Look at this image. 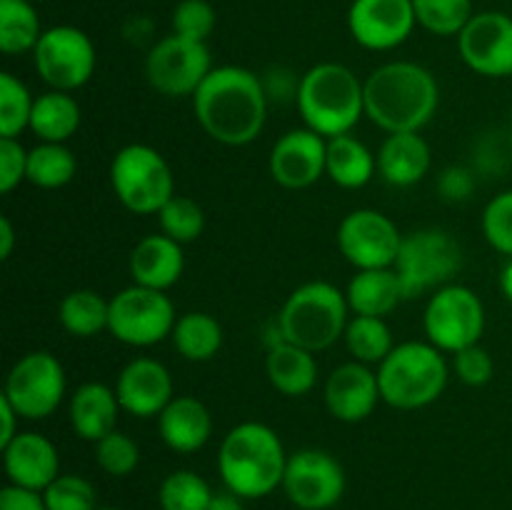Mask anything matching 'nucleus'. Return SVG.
<instances>
[{"label": "nucleus", "mask_w": 512, "mask_h": 510, "mask_svg": "<svg viewBox=\"0 0 512 510\" xmlns=\"http://www.w3.org/2000/svg\"><path fill=\"white\" fill-rule=\"evenodd\" d=\"M403 238L398 225L373 208L353 210L338 225L340 253L358 270L393 268Z\"/></svg>", "instance_id": "obj_14"}, {"label": "nucleus", "mask_w": 512, "mask_h": 510, "mask_svg": "<svg viewBox=\"0 0 512 510\" xmlns=\"http://www.w3.org/2000/svg\"><path fill=\"white\" fill-rule=\"evenodd\" d=\"M453 368H455V375H458L465 385H470V388L488 385L495 373L493 358H490L488 350L480 348V345H470V348L455 353Z\"/></svg>", "instance_id": "obj_43"}, {"label": "nucleus", "mask_w": 512, "mask_h": 510, "mask_svg": "<svg viewBox=\"0 0 512 510\" xmlns=\"http://www.w3.org/2000/svg\"><path fill=\"white\" fill-rule=\"evenodd\" d=\"M485 240L498 253L512 258V190L495 195L483 210Z\"/></svg>", "instance_id": "obj_42"}, {"label": "nucleus", "mask_w": 512, "mask_h": 510, "mask_svg": "<svg viewBox=\"0 0 512 510\" xmlns=\"http://www.w3.org/2000/svg\"><path fill=\"white\" fill-rule=\"evenodd\" d=\"M500 290H503L505 298L512 303V258H510V263L503 268V273H500Z\"/></svg>", "instance_id": "obj_50"}, {"label": "nucleus", "mask_w": 512, "mask_h": 510, "mask_svg": "<svg viewBox=\"0 0 512 510\" xmlns=\"http://www.w3.org/2000/svg\"><path fill=\"white\" fill-rule=\"evenodd\" d=\"M328 163V140L310 128H298L275 140L270 150V175L288 190H303L318 183Z\"/></svg>", "instance_id": "obj_18"}, {"label": "nucleus", "mask_w": 512, "mask_h": 510, "mask_svg": "<svg viewBox=\"0 0 512 510\" xmlns=\"http://www.w3.org/2000/svg\"><path fill=\"white\" fill-rule=\"evenodd\" d=\"M173 345L190 363H205L223 348V328L210 313H185L173 328Z\"/></svg>", "instance_id": "obj_30"}, {"label": "nucleus", "mask_w": 512, "mask_h": 510, "mask_svg": "<svg viewBox=\"0 0 512 510\" xmlns=\"http://www.w3.org/2000/svg\"><path fill=\"white\" fill-rule=\"evenodd\" d=\"M5 475L13 485L43 493L60 475L55 445L40 433H18L3 448Z\"/></svg>", "instance_id": "obj_21"}, {"label": "nucleus", "mask_w": 512, "mask_h": 510, "mask_svg": "<svg viewBox=\"0 0 512 510\" xmlns=\"http://www.w3.org/2000/svg\"><path fill=\"white\" fill-rule=\"evenodd\" d=\"M43 500L48 510H98L95 488L80 475H58L43 490Z\"/></svg>", "instance_id": "obj_40"}, {"label": "nucleus", "mask_w": 512, "mask_h": 510, "mask_svg": "<svg viewBox=\"0 0 512 510\" xmlns=\"http://www.w3.org/2000/svg\"><path fill=\"white\" fill-rule=\"evenodd\" d=\"M98 510H118V508H98Z\"/></svg>", "instance_id": "obj_51"}, {"label": "nucleus", "mask_w": 512, "mask_h": 510, "mask_svg": "<svg viewBox=\"0 0 512 510\" xmlns=\"http://www.w3.org/2000/svg\"><path fill=\"white\" fill-rule=\"evenodd\" d=\"M13 245H15V230L10 218H0V258L8 260L13 255Z\"/></svg>", "instance_id": "obj_49"}, {"label": "nucleus", "mask_w": 512, "mask_h": 510, "mask_svg": "<svg viewBox=\"0 0 512 510\" xmlns=\"http://www.w3.org/2000/svg\"><path fill=\"white\" fill-rule=\"evenodd\" d=\"M378 170L390 185L410 188L430 170V145L420 133H393L378 153Z\"/></svg>", "instance_id": "obj_25"}, {"label": "nucleus", "mask_w": 512, "mask_h": 510, "mask_svg": "<svg viewBox=\"0 0 512 510\" xmlns=\"http://www.w3.org/2000/svg\"><path fill=\"white\" fill-rule=\"evenodd\" d=\"M423 325L428 343L455 355L480 343L485 330V305L475 290L465 285H445L430 295Z\"/></svg>", "instance_id": "obj_10"}, {"label": "nucleus", "mask_w": 512, "mask_h": 510, "mask_svg": "<svg viewBox=\"0 0 512 510\" xmlns=\"http://www.w3.org/2000/svg\"><path fill=\"white\" fill-rule=\"evenodd\" d=\"M80 128L78 100L63 90H48L35 98L30 130L40 138V143H65Z\"/></svg>", "instance_id": "obj_29"}, {"label": "nucleus", "mask_w": 512, "mask_h": 510, "mask_svg": "<svg viewBox=\"0 0 512 510\" xmlns=\"http://www.w3.org/2000/svg\"><path fill=\"white\" fill-rule=\"evenodd\" d=\"M288 455L280 435L270 425L240 423L223 438L218 455V470L225 488L243 500L265 498L283 488Z\"/></svg>", "instance_id": "obj_3"}, {"label": "nucleus", "mask_w": 512, "mask_h": 510, "mask_svg": "<svg viewBox=\"0 0 512 510\" xmlns=\"http://www.w3.org/2000/svg\"><path fill=\"white\" fill-rule=\"evenodd\" d=\"M348 310V298L333 283L313 280L300 285L288 295L280 310V338L318 353L343 338L350 323Z\"/></svg>", "instance_id": "obj_5"}, {"label": "nucleus", "mask_w": 512, "mask_h": 510, "mask_svg": "<svg viewBox=\"0 0 512 510\" xmlns=\"http://www.w3.org/2000/svg\"><path fill=\"white\" fill-rule=\"evenodd\" d=\"M3 395L18 410L20 418H50L65 398L63 365L48 350H33L10 368Z\"/></svg>", "instance_id": "obj_12"}, {"label": "nucleus", "mask_w": 512, "mask_h": 510, "mask_svg": "<svg viewBox=\"0 0 512 510\" xmlns=\"http://www.w3.org/2000/svg\"><path fill=\"white\" fill-rule=\"evenodd\" d=\"M510 130H512V113H510Z\"/></svg>", "instance_id": "obj_52"}, {"label": "nucleus", "mask_w": 512, "mask_h": 510, "mask_svg": "<svg viewBox=\"0 0 512 510\" xmlns=\"http://www.w3.org/2000/svg\"><path fill=\"white\" fill-rule=\"evenodd\" d=\"M110 185L125 210L135 215H158L175 195L173 170L155 148L130 143L110 163Z\"/></svg>", "instance_id": "obj_7"}, {"label": "nucleus", "mask_w": 512, "mask_h": 510, "mask_svg": "<svg viewBox=\"0 0 512 510\" xmlns=\"http://www.w3.org/2000/svg\"><path fill=\"white\" fill-rule=\"evenodd\" d=\"M0 510H48L43 493L38 490L20 488V485H5L0 490Z\"/></svg>", "instance_id": "obj_46"}, {"label": "nucleus", "mask_w": 512, "mask_h": 510, "mask_svg": "<svg viewBox=\"0 0 512 510\" xmlns=\"http://www.w3.org/2000/svg\"><path fill=\"white\" fill-rule=\"evenodd\" d=\"M95 445V463L113 478H125L133 473L140 463V448L130 435L113 430Z\"/></svg>", "instance_id": "obj_39"}, {"label": "nucleus", "mask_w": 512, "mask_h": 510, "mask_svg": "<svg viewBox=\"0 0 512 510\" xmlns=\"http://www.w3.org/2000/svg\"><path fill=\"white\" fill-rule=\"evenodd\" d=\"M158 218L163 235L178 240L180 245L193 243L195 238H200V233H203L205 228L203 208H200V203H195L193 198H188V195H173V198L163 205Z\"/></svg>", "instance_id": "obj_38"}, {"label": "nucleus", "mask_w": 512, "mask_h": 510, "mask_svg": "<svg viewBox=\"0 0 512 510\" xmlns=\"http://www.w3.org/2000/svg\"><path fill=\"white\" fill-rule=\"evenodd\" d=\"M458 50L463 63L473 73L485 75V78H510L512 18L498 10L475 13L458 35Z\"/></svg>", "instance_id": "obj_16"}, {"label": "nucleus", "mask_w": 512, "mask_h": 510, "mask_svg": "<svg viewBox=\"0 0 512 510\" xmlns=\"http://www.w3.org/2000/svg\"><path fill=\"white\" fill-rule=\"evenodd\" d=\"M43 28L30 0H0V50L5 55L33 53Z\"/></svg>", "instance_id": "obj_31"}, {"label": "nucleus", "mask_w": 512, "mask_h": 510, "mask_svg": "<svg viewBox=\"0 0 512 510\" xmlns=\"http://www.w3.org/2000/svg\"><path fill=\"white\" fill-rule=\"evenodd\" d=\"M378 400H383L378 373L358 360L335 368L325 383V405L340 423H363L373 415Z\"/></svg>", "instance_id": "obj_20"}, {"label": "nucleus", "mask_w": 512, "mask_h": 510, "mask_svg": "<svg viewBox=\"0 0 512 510\" xmlns=\"http://www.w3.org/2000/svg\"><path fill=\"white\" fill-rule=\"evenodd\" d=\"M95 45L75 25H55L43 30L33 50V63L40 78L53 90L73 93L83 88L95 73Z\"/></svg>", "instance_id": "obj_11"}, {"label": "nucleus", "mask_w": 512, "mask_h": 510, "mask_svg": "<svg viewBox=\"0 0 512 510\" xmlns=\"http://www.w3.org/2000/svg\"><path fill=\"white\" fill-rule=\"evenodd\" d=\"M158 500L163 510H208L213 490L193 470H175L160 485Z\"/></svg>", "instance_id": "obj_37"}, {"label": "nucleus", "mask_w": 512, "mask_h": 510, "mask_svg": "<svg viewBox=\"0 0 512 510\" xmlns=\"http://www.w3.org/2000/svg\"><path fill=\"white\" fill-rule=\"evenodd\" d=\"M268 378L278 393L288 395V398H300L315 388L318 363L310 350L278 338L268 353Z\"/></svg>", "instance_id": "obj_27"}, {"label": "nucleus", "mask_w": 512, "mask_h": 510, "mask_svg": "<svg viewBox=\"0 0 512 510\" xmlns=\"http://www.w3.org/2000/svg\"><path fill=\"white\" fill-rule=\"evenodd\" d=\"M378 158L368 150V145L360 143L353 135H338L328 140V163L325 175L335 185L348 190H358L373 180Z\"/></svg>", "instance_id": "obj_28"}, {"label": "nucleus", "mask_w": 512, "mask_h": 510, "mask_svg": "<svg viewBox=\"0 0 512 510\" xmlns=\"http://www.w3.org/2000/svg\"><path fill=\"white\" fill-rule=\"evenodd\" d=\"M158 433L170 450L180 455L198 453L213 433V418L205 403L193 395H175L158 415Z\"/></svg>", "instance_id": "obj_22"}, {"label": "nucleus", "mask_w": 512, "mask_h": 510, "mask_svg": "<svg viewBox=\"0 0 512 510\" xmlns=\"http://www.w3.org/2000/svg\"><path fill=\"white\" fill-rule=\"evenodd\" d=\"M418 25L413 0H353L348 30L365 50H393L410 38Z\"/></svg>", "instance_id": "obj_17"}, {"label": "nucleus", "mask_w": 512, "mask_h": 510, "mask_svg": "<svg viewBox=\"0 0 512 510\" xmlns=\"http://www.w3.org/2000/svg\"><path fill=\"white\" fill-rule=\"evenodd\" d=\"M30 3H38V0H30Z\"/></svg>", "instance_id": "obj_53"}, {"label": "nucleus", "mask_w": 512, "mask_h": 510, "mask_svg": "<svg viewBox=\"0 0 512 510\" xmlns=\"http://www.w3.org/2000/svg\"><path fill=\"white\" fill-rule=\"evenodd\" d=\"M208 510H245L243 498L235 495L233 490H220V493H213V500H210Z\"/></svg>", "instance_id": "obj_48"}, {"label": "nucleus", "mask_w": 512, "mask_h": 510, "mask_svg": "<svg viewBox=\"0 0 512 510\" xmlns=\"http://www.w3.org/2000/svg\"><path fill=\"white\" fill-rule=\"evenodd\" d=\"M363 88L365 115L388 135L420 133L440 103L435 75L410 60L380 65L365 78Z\"/></svg>", "instance_id": "obj_2"}, {"label": "nucleus", "mask_w": 512, "mask_h": 510, "mask_svg": "<svg viewBox=\"0 0 512 510\" xmlns=\"http://www.w3.org/2000/svg\"><path fill=\"white\" fill-rule=\"evenodd\" d=\"M200 128L218 143L240 148L263 133L268 120V90L263 80L240 65L210 70L193 95Z\"/></svg>", "instance_id": "obj_1"}, {"label": "nucleus", "mask_w": 512, "mask_h": 510, "mask_svg": "<svg viewBox=\"0 0 512 510\" xmlns=\"http://www.w3.org/2000/svg\"><path fill=\"white\" fill-rule=\"evenodd\" d=\"M78 160L65 143H40L28 150V183L35 188L55 190L75 178Z\"/></svg>", "instance_id": "obj_34"}, {"label": "nucleus", "mask_w": 512, "mask_h": 510, "mask_svg": "<svg viewBox=\"0 0 512 510\" xmlns=\"http://www.w3.org/2000/svg\"><path fill=\"white\" fill-rule=\"evenodd\" d=\"M175 308L163 290L130 285L110 298L108 330L115 340L133 348H150L173 335Z\"/></svg>", "instance_id": "obj_9"}, {"label": "nucleus", "mask_w": 512, "mask_h": 510, "mask_svg": "<svg viewBox=\"0 0 512 510\" xmlns=\"http://www.w3.org/2000/svg\"><path fill=\"white\" fill-rule=\"evenodd\" d=\"M33 95L13 73H0V138H18L30 128Z\"/></svg>", "instance_id": "obj_36"}, {"label": "nucleus", "mask_w": 512, "mask_h": 510, "mask_svg": "<svg viewBox=\"0 0 512 510\" xmlns=\"http://www.w3.org/2000/svg\"><path fill=\"white\" fill-rule=\"evenodd\" d=\"M345 348L358 363H383L390 355L393 345V333H390L385 318H373V315H355L345 328Z\"/></svg>", "instance_id": "obj_33"}, {"label": "nucleus", "mask_w": 512, "mask_h": 510, "mask_svg": "<svg viewBox=\"0 0 512 510\" xmlns=\"http://www.w3.org/2000/svg\"><path fill=\"white\" fill-rule=\"evenodd\" d=\"M215 10L208 0H180L173 8V33L180 35V38L198 40V43H205V40L213 35L215 30Z\"/></svg>", "instance_id": "obj_41"}, {"label": "nucleus", "mask_w": 512, "mask_h": 510, "mask_svg": "<svg viewBox=\"0 0 512 510\" xmlns=\"http://www.w3.org/2000/svg\"><path fill=\"white\" fill-rule=\"evenodd\" d=\"M380 398L398 410L435 403L448 385V363L433 343L408 340L390 350L378 370Z\"/></svg>", "instance_id": "obj_6"}, {"label": "nucleus", "mask_w": 512, "mask_h": 510, "mask_svg": "<svg viewBox=\"0 0 512 510\" xmlns=\"http://www.w3.org/2000/svg\"><path fill=\"white\" fill-rule=\"evenodd\" d=\"M295 103L305 128L325 140L348 135L365 115V88L343 63H318L300 78Z\"/></svg>", "instance_id": "obj_4"}, {"label": "nucleus", "mask_w": 512, "mask_h": 510, "mask_svg": "<svg viewBox=\"0 0 512 510\" xmlns=\"http://www.w3.org/2000/svg\"><path fill=\"white\" fill-rule=\"evenodd\" d=\"M463 265V248L458 240L440 228H423L405 235L393 270L403 285L405 300L450 285Z\"/></svg>", "instance_id": "obj_8"}, {"label": "nucleus", "mask_w": 512, "mask_h": 510, "mask_svg": "<svg viewBox=\"0 0 512 510\" xmlns=\"http://www.w3.org/2000/svg\"><path fill=\"white\" fill-rule=\"evenodd\" d=\"M438 188L445 200H468L475 190V178L463 165H450L438 178Z\"/></svg>", "instance_id": "obj_45"}, {"label": "nucleus", "mask_w": 512, "mask_h": 510, "mask_svg": "<svg viewBox=\"0 0 512 510\" xmlns=\"http://www.w3.org/2000/svg\"><path fill=\"white\" fill-rule=\"evenodd\" d=\"M283 490L295 508L330 510L345 493V470L325 450H298L288 458Z\"/></svg>", "instance_id": "obj_15"}, {"label": "nucleus", "mask_w": 512, "mask_h": 510, "mask_svg": "<svg viewBox=\"0 0 512 510\" xmlns=\"http://www.w3.org/2000/svg\"><path fill=\"white\" fill-rule=\"evenodd\" d=\"M415 20L428 33L450 38L473 20V0H413Z\"/></svg>", "instance_id": "obj_35"}, {"label": "nucleus", "mask_w": 512, "mask_h": 510, "mask_svg": "<svg viewBox=\"0 0 512 510\" xmlns=\"http://www.w3.org/2000/svg\"><path fill=\"white\" fill-rule=\"evenodd\" d=\"M120 410L123 408L115 390L103 383H83L70 398V425L78 438L98 443L100 438L113 433Z\"/></svg>", "instance_id": "obj_24"}, {"label": "nucleus", "mask_w": 512, "mask_h": 510, "mask_svg": "<svg viewBox=\"0 0 512 510\" xmlns=\"http://www.w3.org/2000/svg\"><path fill=\"white\" fill-rule=\"evenodd\" d=\"M210 70L213 60L208 45L175 33L158 40L145 58V78L153 90L168 98H193Z\"/></svg>", "instance_id": "obj_13"}, {"label": "nucleus", "mask_w": 512, "mask_h": 510, "mask_svg": "<svg viewBox=\"0 0 512 510\" xmlns=\"http://www.w3.org/2000/svg\"><path fill=\"white\" fill-rule=\"evenodd\" d=\"M120 408L135 418H158L175 398L173 378L160 360L135 358L120 370L115 383Z\"/></svg>", "instance_id": "obj_19"}, {"label": "nucleus", "mask_w": 512, "mask_h": 510, "mask_svg": "<svg viewBox=\"0 0 512 510\" xmlns=\"http://www.w3.org/2000/svg\"><path fill=\"white\" fill-rule=\"evenodd\" d=\"M28 180V150L18 138H0V193H13Z\"/></svg>", "instance_id": "obj_44"}, {"label": "nucleus", "mask_w": 512, "mask_h": 510, "mask_svg": "<svg viewBox=\"0 0 512 510\" xmlns=\"http://www.w3.org/2000/svg\"><path fill=\"white\" fill-rule=\"evenodd\" d=\"M18 410L10 405V400L5 395H0V420H3V430H0V448L10 443L20 430H15V423H18Z\"/></svg>", "instance_id": "obj_47"}, {"label": "nucleus", "mask_w": 512, "mask_h": 510, "mask_svg": "<svg viewBox=\"0 0 512 510\" xmlns=\"http://www.w3.org/2000/svg\"><path fill=\"white\" fill-rule=\"evenodd\" d=\"M60 325L75 338H93L100 330L108 328L110 300L100 298L95 290L80 288L63 298L58 308Z\"/></svg>", "instance_id": "obj_32"}, {"label": "nucleus", "mask_w": 512, "mask_h": 510, "mask_svg": "<svg viewBox=\"0 0 512 510\" xmlns=\"http://www.w3.org/2000/svg\"><path fill=\"white\" fill-rule=\"evenodd\" d=\"M350 310L355 315H373V318H385L393 313L405 300L403 285H400L398 273L393 268L378 270H358L345 290Z\"/></svg>", "instance_id": "obj_26"}, {"label": "nucleus", "mask_w": 512, "mask_h": 510, "mask_svg": "<svg viewBox=\"0 0 512 510\" xmlns=\"http://www.w3.org/2000/svg\"><path fill=\"white\" fill-rule=\"evenodd\" d=\"M185 270L183 245L168 235H148L130 253V275L135 285L153 290H168Z\"/></svg>", "instance_id": "obj_23"}]
</instances>
